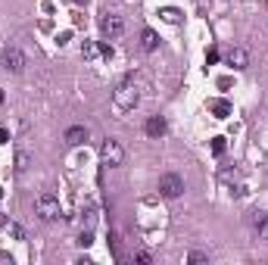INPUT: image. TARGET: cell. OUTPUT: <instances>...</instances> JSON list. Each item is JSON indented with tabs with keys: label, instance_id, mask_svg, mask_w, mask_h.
<instances>
[{
	"label": "cell",
	"instance_id": "obj_1",
	"mask_svg": "<svg viewBox=\"0 0 268 265\" xmlns=\"http://www.w3.org/2000/svg\"><path fill=\"white\" fill-rule=\"evenodd\" d=\"M137 100H141V90H137L134 78H125V82L115 88V94H112V109L119 112V116H125V112H131L137 106Z\"/></svg>",
	"mask_w": 268,
	"mask_h": 265
},
{
	"label": "cell",
	"instance_id": "obj_2",
	"mask_svg": "<svg viewBox=\"0 0 268 265\" xmlns=\"http://www.w3.org/2000/svg\"><path fill=\"white\" fill-rule=\"evenodd\" d=\"M34 212H38V218H44V222H53V218L63 215V206H60V197L50 190H44L38 200H34Z\"/></svg>",
	"mask_w": 268,
	"mask_h": 265
},
{
	"label": "cell",
	"instance_id": "obj_3",
	"mask_svg": "<svg viewBox=\"0 0 268 265\" xmlns=\"http://www.w3.org/2000/svg\"><path fill=\"white\" fill-rule=\"evenodd\" d=\"M100 159H103V166L119 169V166L125 163V147L115 141V137H106V141L100 144Z\"/></svg>",
	"mask_w": 268,
	"mask_h": 265
},
{
	"label": "cell",
	"instance_id": "obj_4",
	"mask_svg": "<svg viewBox=\"0 0 268 265\" xmlns=\"http://www.w3.org/2000/svg\"><path fill=\"white\" fill-rule=\"evenodd\" d=\"M159 193L166 200H178L181 193H184V178L175 175V172H166V175L159 178Z\"/></svg>",
	"mask_w": 268,
	"mask_h": 265
},
{
	"label": "cell",
	"instance_id": "obj_5",
	"mask_svg": "<svg viewBox=\"0 0 268 265\" xmlns=\"http://www.w3.org/2000/svg\"><path fill=\"white\" fill-rule=\"evenodd\" d=\"M100 31L106 34V38H119V34L125 31V19L115 16V13H103V19H100Z\"/></svg>",
	"mask_w": 268,
	"mask_h": 265
},
{
	"label": "cell",
	"instance_id": "obj_6",
	"mask_svg": "<svg viewBox=\"0 0 268 265\" xmlns=\"http://www.w3.org/2000/svg\"><path fill=\"white\" fill-rule=\"evenodd\" d=\"M3 63H6V69H13V72H22V69H25V53H22L19 47H6L3 50Z\"/></svg>",
	"mask_w": 268,
	"mask_h": 265
},
{
	"label": "cell",
	"instance_id": "obj_7",
	"mask_svg": "<svg viewBox=\"0 0 268 265\" xmlns=\"http://www.w3.org/2000/svg\"><path fill=\"white\" fill-rule=\"evenodd\" d=\"M228 66H231V69H237V72H240V69H247V66H250V53L243 50V47L228 50Z\"/></svg>",
	"mask_w": 268,
	"mask_h": 265
},
{
	"label": "cell",
	"instance_id": "obj_8",
	"mask_svg": "<svg viewBox=\"0 0 268 265\" xmlns=\"http://www.w3.org/2000/svg\"><path fill=\"white\" fill-rule=\"evenodd\" d=\"M144 131H147L150 137H162V134L169 131V125H166V119H162V116H150L147 125H144Z\"/></svg>",
	"mask_w": 268,
	"mask_h": 265
},
{
	"label": "cell",
	"instance_id": "obj_9",
	"mask_svg": "<svg viewBox=\"0 0 268 265\" xmlns=\"http://www.w3.org/2000/svg\"><path fill=\"white\" fill-rule=\"evenodd\" d=\"M85 141H88V128L85 125H72V128L66 131V144L69 147H81Z\"/></svg>",
	"mask_w": 268,
	"mask_h": 265
},
{
	"label": "cell",
	"instance_id": "obj_10",
	"mask_svg": "<svg viewBox=\"0 0 268 265\" xmlns=\"http://www.w3.org/2000/svg\"><path fill=\"white\" fill-rule=\"evenodd\" d=\"M209 112H212L215 119H228V116H231V103L221 100V97H215V100H209Z\"/></svg>",
	"mask_w": 268,
	"mask_h": 265
},
{
	"label": "cell",
	"instance_id": "obj_11",
	"mask_svg": "<svg viewBox=\"0 0 268 265\" xmlns=\"http://www.w3.org/2000/svg\"><path fill=\"white\" fill-rule=\"evenodd\" d=\"M141 47H144L147 53H153V50L159 47V34H156L153 28H144V31H141Z\"/></svg>",
	"mask_w": 268,
	"mask_h": 265
},
{
	"label": "cell",
	"instance_id": "obj_12",
	"mask_svg": "<svg viewBox=\"0 0 268 265\" xmlns=\"http://www.w3.org/2000/svg\"><path fill=\"white\" fill-rule=\"evenodd\" d=\"M253 225H256V234H259V240H268V215H265V212H256Z\"/></svg>",
	"mask_w": 268,
	"mask_h": 265
},
{
	"label": "cell",
	"instance_id": "obj_13",
	"mask_svg": "<svg viewBox=\"0 0 268 265\" xmlns=\"http://www.w3.org/2000/svg\"><path fill=\"white\" fill-rule=\"evenodd\" d=\"M159 16L166 19L169 25H178V22H181V13H178V9H172V6H166V9H159Z\"/></svg>",
	"mask_w": 268,
	"mask_h": 265
},
{
	"label": "cell",
	"instance_id": "obj_14",
	"mask_svg": "<svg viewBox=\"0 0 268 265\" xmlns=\"http://www.w3.org/2000/svg\"><path fill=\"white\" fill-rule=\"evenodd\" d=\"M97 53H100V47H97L94 41H85V44H81V56H85V60H94Z\"/></svg>",
	"mask_w": 268,
	"mask_h": 265
},
{
	"label": "cell",
	"instance_id": "obj_15",
	"mask_svg": "<svg viewBox=\"0 0 268 265\" xmlns=\"http://www.w3.org/2000/svg\"><path fill=\"white\" fill-rule=\"evenodd\" d=\"M31 166V156L25 153V150H19V153H16V172H25Z\"/></svg>",
	"mask_w": 268,
	"mask_h": 265
},
{
	"label": "cell",
	"instance_id": "obj_16",
	"mask_svg": "<svg viewBox=\"0 0 268 265\" xmlns=\"http://www.w3.org/2000/svg\"><path fill=\"white\" fill-rule=\"evenodd\" d=\"M225 150H228L225 137H212V153H215V156H225Z\"/></svg>",
	"mask_w": 268,
	"mask_h": 265
},
{
	"label": "cell",
	"instance_id": "obj_17",
	"mask_svg": "<svg viewBox=\"0 0 268 265\" xmlns=\"http://www.w3.org/2000/svg\"><path fill=\"white\" fill-rule=\"evenodd\" d=\"M78 244H81V247H90V244H94V231H90V228H85V231H81V237H78Z\"/></svg>",
	"mask_w": 268,
	"mask_h": 265
},
{
	"label": "cell",
	"instance_id": "obj_18",
	"mask_svg": "<svg viewBox=\"0 0 268 265\" xmlns=\"http://www.w3.org/2000/svg\"><path fill=\"white\" fill-rule=\"evenodd\" d=\"M184 262H209V256H206V253H187V256H184Z\"/></svg>",
	"mask_w": 268,
	"mask_h": 265
},
{
	"label": "cell",
	"instance_id": "obj_19",
	"mask_svg": "<svg viewBox=\"0 0 268 265\" xmlns=\"http://www.w3.org/2000/svg\"><path fill=\"white\" fill-rule=\"evenodd\" d=\"M9 234H13L16 240H25V231H22V225H16V222L9 225Z\"/></svg>",
	"mask_w": 268,
	"mask_h": 265
},
{
	"label": "cell",
	"instance_id": "obj_20",
	"mask_svg": "<svg viewBox=\"0 0 268 265\" xmlns=\"http://www.w3.org/2000/svg\"><path fill=\"white\" fill-rule=\"evenodd\" d=\"M212 63H218V50L209 47V50H206V66H212Z\"/></svg>",
	"mask_w": 268,
	"mask_h": 265
},
{
	"label": "cell",
	"instance_id": "obj_21",
	"mask_svg": "<svg viewBox=\"0 0 268 265\" xmlns=\"http://www.w3.org/2000/svg\"><path fill=\"white\" fill-rule=\"evenodd\" d=\"M100 53L106 56V60H112V47H109V44H100Z\"/></svg>",
	"mask_w": 268,
	"mask_h": 265
},
{
	"label": "cell",
	"instance_id": "obj_22",
	"mask_svg": "<svg viewBox=\"0 0 268 265\" xmlns=\"http://www.w3.org/2000/svg\"><path fill=\"white\" fill-rule=\"evenodd\" d=\"M134 259H137V262H144V265H150V253H137Z\"/></svg>",
	"mask_w": 268,
	"mask_h": 265
},
{
	"label": "cell",
	"instance_id": "obj_23",
	"mask_svg": "<svg viewBox=\"0 0 268 265\" xmlns=\"http://www.w3.org/2000/svg\"><path fill=\"white\" fill-rule=\"evenodd\" d=\"M0 144H9V131L6 128H0Z\"/></svg>",
	"mask_w": 268,
	"mask_h": 265
},
{
	"label": "cell",
	"instance_id": "obj_24",
	"mask_svg": "<svg viewBox=\"0 0 268 265\" xmlns=\"http://www.w3.org/2000/svg\"><path fill=\"white\" fill-rule=\"evenodd\" d=\"M0 103H3V90H0Z\"/></svg>",
	"mask_w": 268,
	"mask_h": 265
},
{
	"label": "cell",
	"instance_id": "obj_25",
	"mask_svg": "<svg viewBox=\"0 0 268 265\" xmlns=\"http://www.w3.org/2000/svg\"><path fill=\"white\" fill-rule=\"evenodd\" d=\"M0 197H3V187H0Z\"/></svg>",
	"mask_w": 268,
	"mask_h": 265
}]
</instances>
